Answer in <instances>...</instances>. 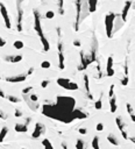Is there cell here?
<instances>
[{
	"instance_id": "cell-22",
	"label": "cell",
	"mask_w": 135,
	"mask_h": 149,
	"mask_svg": "<svg viewBox=\"0 0 135 149\" xmlns=\"http://www.w3.org/2000/svg\"><path fill=\"white\" fill-rule=\"evenodd\" d=\"M57 9L59 15H64V0H57Z\"/></svg>"
},
{
	"instance_id": "cell-42",
	"label": "cell",
	"mask_w": 135,
	"mask_h": 149,
	"mask_svg": "<svg viewBox=\"0 0 135 149\" xmlns=\"http://www.w3.org/2000/svg\"><path fill=\"white\" fill-rule=\"evenodd\" d=\"M78 132H79L82 135H85V134H88V129H86V128H84V127H82V128H79Z\"/></svg>"
},
{
	"instance_id": "cell-19",
	"label": "cell",
	"mask_w": 135,
	"mask_h": 149,
	"mask_svg": "<svg viewBox=\"0 0 135 149\" xmlns=\"http://www.w3.org/2000/svg\"><path fill=\"white\" fill-rule=\"evenodd\" d=\"M88 5H89V12H90V13H94V12L97 11L98 0H89Z\"/></svg>"
},
{
	"instance_id": "cell-6",
	"label": "cell",
	"mask_w": 135,
	"mask_h": 149,
	"mask_svg": "<svg viewBox=\"0 0 135 149\" xmlns=\"http://www.w3.org/2000/svg\"><path fill=\"white\" fill-rule=\"evenodd\" d=\"M80 64L78 65V71H84L85 69H88V66L92 63L91 58H90V55H85L84 51H80Z\"/></svg>"
},
{
	"instance_id": "cell-33",
	"label": "cell",
	"mask_w": 135,
	"mask_h": 149,
	"mask_svg": "<svg viewBox=\"0 0 135 149\" xmlns=\"http://www.w3.org/2000/svg\"><path fill=\"white\" fill-rule=\"evenodd\" d=\"M0 119H1V120H7L8 119V114L6 113L5 111H3V109H0Z\"/></svg>"
},
{
	"instance_id": "cell-40",
	"label": "cell",
	"mask_w": 135,
	"mask_h": 149,
	"mask_svg": "<svg viewBox=\"0 0 135 149\" xmlns=\"http://www.w3.org/2000/svg\"><path fill=\"white\" fill-rule=\"evenodd\" d=\"M128 82H129V78H128V76H125V77L121 79V85H122V86H126V85L128 84Z\"/></svg>"
},
{
	"instance_id": "cell-43",
	"label": "cell",
	"mask_w": 135,
	"mask_h": 149,
	"mask_svg": "<svg viewBox=\"0 0 135 149\" xmlns=\"http://www.w3.org/2000/svg\"><path fill=\"white\" fill-rule=\"evenodd\" d=\"M34 71H35V68H33V66H31V68H29V69H28V71L26 72V73H27V76H30V74H33V73H34Z\"/></svg>"
},
{
	"instance_id": "cell-50",
	"label": "cell",
	"mask_w": 135,
	"mask_h": 149,
	"mask_svg": "<svg viewBox=\"0 0 135 149\" xmlns=\"http://www.w3.org/2000/svg\"><path fill=\"white\" fill-rule=\"evenodd\" d=\"M0 79H1V76H0Z\"/></svg>"
},
{
	"instance_id": "cell-45",
	"label": "cell",
	"mask_w": 135,
	"mask_h": 149,
	"mask_svg": "<svg viewBox=\"0 0 135 149\" xmlns=\"http://www.w3.org/2000/svg\"><path fill=\"white\" fill-rule=\"evenodd\" d=\"M6 97H7V96L5 95V92L3 91V89H1V87H0V98H6Z\"/></svg>"
},
{
	"instance_id": "cell-9",
	"label": "cell",
	"mask_w": 135,
	"mask_h": 149,
	"mask_svg": "<svg viewBox=\"0 0 135 149\" xmlns=\"http://www.w3.org/2000/svg\"><path fill=\"white\" fill-rule=\"evenodd\" d=\"M45 133V126L41 122L35 123V128H34L33 133H31V139H39Z\"/></svg>"
},
{
	"instance_id": "cell-11",
	"label": "cell",
	"mask_w": 135,
	"mask_h": 149,
	"mask_svg": "<svg viewBox=\"0 0 135 149\" xmlns=\"http://www.w3.org/2000/svg\"><path fill=\"white\" fill-rule=\"evenodd\" d=\"M115 123H116L118 128H119L122 138H124L125 140H128L129 136H128V133H127V130H126V125H125V122L122 121V118H121V117H116V118H115Z\"/></svg>"
},
{
	"instance_id": "cell-14",
	"label": "cell",
	"mask_w": 135,
	"mask_h": 149,
	"mask_svg": "<svg viewBox=\"0 0 135 149\" xmlns=\"http://www.w3.org/2000/svg\"><path fill=\"white\" fill-rule=\"evenodd\" d=\"M23 58L22 55H8V56H5V61L8 62V63H19L21 62Z\"/></svg>"
},
{
	"instance_id": "cell-28",
	"label": "cell",
	"mask_w": 135,
	"mask_h": 149,
	"mask_svg": "<svg viewBox=\"0 0 135 149\" xmlns=\"http://www.w3.org/2000/svg\"><path fill=\"white\" fill-rule=\"evenodd\" d=\"M13 47H14L15 49L20 50V49H22V48L25 47V43H23L22 41H20V40H16V41H14V43H13Z\"/></svg>"
},
{
	"instance_id": "cell-30",
	"label": "cell",
	"mask_w": 135,
	"mask_h": 149,
	"mask_svg": "<svg viewBox=\"0 0 135 149\" xmlns=\"http://www.w3.org/2000/svg\"><path fill=\"white\" fill-rule=\"evenodd\" d=\"M29 99L33 103H37L39 101V96L36 95V93H30V95H29Z\"/></svg>"
},
{
	"instance_id": "cell-46",
	"label": "cell",
	"mask_w": 135,
	"mask_h": 149,
	"mask_svg": "<svg viewBox=\"0 0 135 149\" xmlns=\"http://www.w3.org/2000/svg\"><path fill=\"white\" fill-rule=\"evenodd\" d=\"M62 148L63 149H69V148H68V144L65 142H62Z\"/></svg>"
},
{
	"instance_id": "cell-48",
	"label": "cell",
	"mask_w": 135,
	"mask_h": 149,
	"mask_svg": "<svg viewBox=\"0 0 135 149\" xmlns=\"http://www.w3.org/2000/svg\"><path fill=\"white\" fill-rule=\"evenodd\" d=\"M129 140H130L133 143H135V136H130V138H129Z\"/></svg>"
},
{
	"instance_id": "cell-5",
	"label": "cell",
	"mask_w": 135,
	"mask_h": 149,
	"mask_svg": "<svg viewBox=\"0 0 135 149\" xmlns=\"http://www.w3.org/2000/svg\"><path fill=\"white\" fill-rule=\"evenodd\" d=\"M82 0H76V19H75V23H74V29L75 32L79 30V26L82 22V9H83V5H82Z\"/></svg>"
},
{
	"instance_id": "cell-38",
	"label": "cell",
	"mask_w": 135,
	"mask_h": 149,
	"mask_svg": "<svg viewBox=\"0 0 135 149\" xmlns=\"http://www.w3.org/2000/svg\"><path fill=\"white\" fill-rule=\"evenodd\" d=\"M33 91V86H28V87H25L22 89V95H29V92Z\"/></svg>"
},
{
	"instance_id": "cell-21",
	"label": "cell",
	"mask_w": 135,
	"mask_h": 149,
	"mask_svg": "<svg viewBox=\"0 0 135 149\" xmlns=\"http://www.w3.org/2000/svg\"><path fill=\"white\" fill-rule=\"evenodd\" d=\"M107 141H108L111 144H113V146H119V144H120L119 140L116 139V136H115L114 134H108V135H107Z\"/></svg>"
},
{
	"instance_id": "cell-18",
	"label": "cell",
	"mask_w": 135,
	"mask_h": 149,
	"mask_svg": "<svg viewBox=\"0 0 135 149\" xmlns=\"http://www.w3.org/2000/svg\"><path fill=\"white\" fill-rule=\"evenodd\" d=\"M23 98H25V100H26L27 105L29 106V108H30L31 111H36V109L39 108V105H37L36 103H33V101L29 99V97H28L27 95H23Z\"/></svg>"
},
{
	"instance_id": "cell-51",
	"label": "cell",
	"mask_w": 135,
	"mask_h": 149,
	"mask_svg": "<svg viewBox=\"0 0 135 149\" xmlns=\"http://www.w3.org/2000/svg\"><path fill=\"white\" fill-rule=\"evenodd\" d=\"M41 1H43V0H41Z\"/></svg>"
},
{
	"instance_id": "cell-10",
	"label": "cell",
	"mask_w": 135,
	"mask_h": 149,
	"mask_svg": "<svg viewBox=\"0 0 135 149\" xmlns=\"http://www.w3.org/2000/svg\"><path fill=\"white\" fill-rule=\"evenodd\" d=\"M27 73H22V74H14V76H8L5 78V81L7 83H12V84H16V83H23L27 79Z\"/></svg>"
},
{
	"instance_id": "cell-15",
	"label": "cell",
	"mask_w": 135,
	"mask_h": 149,
	"mask_svg": "<svg viewBox=\"0 0 135 149\" xmlns=\"http://www.w3.org/2000/svg\"><path fill=\"white\" fill-rule=\"evenodd\" d=\"M83 79H84V86H85V91H86V96H88V98L89 99H93V96L91 95V89H90V81H89V76L88 74H84V77H83Z\"/></svg>"
},
{
	"instance_id": "cell-23",
	"label": "cell",
	"mask_w": 135,
	"mask_h": 149,
	"mask_svg": "<svg viewBox=\"0 0 135 149\" xmlns=\"http://www.w3.org/2000/svg\"><path fill=\"white\" fill-rule=\"evenodd\" d=\"M7 134H8V127L4 126L1 128V130H0V142H3L5 140V138L7 136Z\"/></svg>"
},
{
	"instance_id": "cell-29",
	"label": "cell",
	"mask_w": 135,
	"mask_h": 149,
	"mask_svg": "<svg viewBox=\"0 0 135 149\" xmlns=\"http://www.w3.org/2000/svg\"><path fill=\"white\" fill-rule=\"evenodd\" d=\"M101 107H103V100H101V96H100V98L94 103V108L96 109H101Z\"/></svg>"
},
{
	"instance_id": "cell-34",
	"label": "cell",
	"mask_w": 135,
	"mask_h": 149,
	"mask_svg": "<svg viewBox=\"0 0 135 149\" xmlns=\"http://www.w3.org/2000/svg\"><path fill=\"white\" fill-rule=\"evenodd\" d=\"M50 66H51V64H50L49 61H43V62L41 63V68H42V69H49Z\"/></svg>"
},
{
	"instance_id": "cell-2",
	"label": "cell",
	"mask_w": 135,
	"mask_h": 149,
	"mask_svg": "<svg viewBox=\"0 0 135 149\" xmlns=\"http://www.w3.org/2000/svg\"><path fill=\"white\" fill-rule=\"evenodd\" d=\"M33 15H34V29H35L36 34L40 37L42 47H43V50L45 52H48L50 50V44H49V41L47 40V37H45L44 33H43L42 25H41V16H40L39 11L37 9H33Z\"/></svg>"
},
{
	"instance_id": "cell-37",
	"label": "cell",
	"mask_w": 135,
	"mask_h": 149,
	"mask_svg": "<svg viewBox=\"0 0 135 149\" xmlns=\"http://www.w3.org/2000/svg\"><path fill=\"white\" fill-rule=\"evenodd\" d=\"M14 115L16 118H21V117H23V112L21 109H15L14 111Z\"/></svg>"
},
{
	"instance_id": "cell-44",
	"label": "cell",
	"mask_w": 135,
	"mask_h": 149,
	"mask_svg": "<svg viewBox=\"0 0 135 149\" xmlns=\"http://www.w3.org/2000/svg\"><path fill=\"white\" fill-rule=\"evenodd\" d=\"M72 44H74L75 47H82V42H80L79 40H75V41L72 42Z\"/></svg>"
},
{
	"instance_id": "cell-1",
	"label": "cell",
	"mask_w": 135,
	"mask_h": 149,
	"mask_svg": "<svg viewBox=\"0 0 135 149\" xmlns=\"http://www.w3.org/2000/svg\"><path fill=\"white\" fill-rule=\"evenodd\" d=\"M75 106H76V100L74 98L58 96L56 98L55 104L43 105L42 114L48 118L58 120L61 122L69 123L76 120L74 117Z\"/></svg>"
},
{
	"instance_id": "cell-20",
	"label": "cell",
	"mask_w": 135,
	"mask_h": 149,
	"mask_svg": "<svg viewBox=\"0 0 135 149\" xmlns=\"http://www.w3.org/2000/svg\"><path fill=\"white\" fill-rule=\"evenodd\" d=\"M116 108H118L116 98H115V97L110 98V109H111V113H115V112H116Z\"/></svg>"
},
{
	"instance_id": "cell-27",
	"label": "cell",
	"mask_w": 135,
	"mask_h": 149,
	"mask_svg": "<svg viewBox=\"0 0 135 149\" xmlns=\"http://www.w3.org/2000/svg\"><path fill=\"white\" fill-rule=\"evenodd\" d=\"M6 99L9 101V103H20L21 101V99L19 98V97H16V96H12V95H8L7 97H6Z\"/></svg>"
},
{
	"instance_id": "cell-49",
	"label": "cell",
	"mask_w": 135,
	"mask_h": 149,
	"mask_svg": "<svg viewBox=\"0 0 135 149\" xmlns=\"http://www.w3.org/2000/svg\"><path fill=\"white\" fill-rule=\"evenodd\" d=\"M21 149H27V148H21Z\"/></svg>"
},
{
	"instance_id": "cell-41",
	"label": "cell",
	"mask_w": 135,
	"mask_h": 149,
	"mask_svg": "<svg viewBox=\"0 0 135 149\" xmlns=\"http://www.w3.org/2000/svg\"><path fill=\"white\" fill-rule=\"evenodd\" d=\"M6 44H7V41L4 39V37L0 36V47H5Z\"/></svg>"
},
{
	"instance_id": "cell-7",
	"label": "cell",
	"mask_w": 135,
	"mask_h": 149,
	"mask_svg": "<svg viewBox=\"0 0 135 149\" xmlns=\"http://www.w3.org/2000/svg\"><path fill=\"white\" fill-rule=\"evenodd\" d=\"M57 49H58V68L63 70L65 68V64H64V49H63V42L61 40V36H58Z\"/></svg>"
},
{
	"instance_id": "cell-16",
	"label": "cell",
	"mask_w": 135,
	"mask_h": 149,
	"mask_svg": "<svg viewBox=\"0 0 135 149\" xmlns=\"http://www.w3.org/2000/svg\"><path fill=\"white\" fill-rule=\"evenodd\" d=\"M106 73L108 77L114 76V69H113V56H110L107 58V65H106Z\"/></svg>"
},
{
	"instance_id": "cell-25",
	"label": "cell",
	"mask_w": 135,
	"mask_h": 149,
	"mask_svg": "<svg viewBox=\"0 0 135 149\" xmlns=\"http://www.w3.org/2000/svg\"><path fill=\"white\" fill-rule=\"evenodd\" d=\"M91 146H92L93 149H100V143H99V138H98V136H94V138L92 139Z\"/></svg>"
},
{
	"instance_id": "cell-13",
	"label": "cell",
	"mask_w": 135,
	"mask_h": 149,
	"mask_svg": "<svg viewBox=\"0 0 135 149\" xmlns=\"http://www.w3.org/2000/svg\"><path fill=\"white\" fill-rule=\"evenodd\" d=\"M130 7H132V1H130V0H127V1L125 3V5H124L122 12H121V19H122L124 22L127 21V15H128V12H129Z\"/></svg>"
},
{
	"instance_id": "cell-12",
	"label": "cell",
	"mask_w": 135,
	"mask_h": 149,
	"mask_svg": "<svg viewBox=\"0 0 135 149\" xmlns=\"http://www.w3.org/2000/svg\"><path fill=\"white\" fill-rule=\"evenodd\" d=\"M30 122H31V118L30 117H28L27 119H26V122H23V123H16L15 126H14V129H15V132H18V133H26L27 130H28V126L30 125Z\"/></svg>"
},
{
	"instance_id": "cell-31",
	"label": "cell",
	"mask_w": 135,
	"mask_h": 149,
	"mask_svg": "<svg viewBox=\"0 0 135 149\" xmlns=\"http://www.w3.org/2000/svg\"><path fill=\"white\" fill-rule=\"evenodd\" d=\"M44 16L47 19H54L55 17V12L54 11H47L45 14H44Z\"/></svg>"
},
{
	"instance_id": "cell-24",
	"label": "cell",
	"mask_w": 135,
	"mask_h": 149,
	"mask_svg": "<svg viewBox=\"0 0 135 149\" xmlns=\"http://www.w3.org/2000/svg\"><path fill=\"white\" fill-rule=\"evenodd\" d=\"M42 144H43L44 149H54V146H53L51 142H50L49 139H43L42 140Z\"/></svg>"
},
{
	"instance_id": "cell-36",
	"label": "cell",
	"mask_w": 135,
	"mask_h": 149,
	"mask_svg": "<svg viewBox=\"0 0 135 149\" xmlns=\"http://www.w3.org/2000/svg\"><path fill=\"white\" fill-rule=\"evenodd\" d=\"M114 87H115V85H114V84H112V85L110 86V91H108V98L114 97Z\"/></svg>"
},
{
	"instance_id": "cell-17",
	"label": "cell",
	"mask_w": 135,
	"mask_h": 149,
	"mask_svg": "<svg viewBox=\"0 0 135 149\" xmlns=\"http://www.w3.org/2000/svg\"><path fill=\"white\" fill-rule=\"evenodd\" d=\"M74 117L76 120H83V119H86L89 117L88 113H85V112H83L80 108H75L74 111Z\"/></svg>"
},
{
	"instance_id": "cell-26",
	"label": "cell",
	"mask_w": 135,
	"mask_h": 149,
	"mask_svg": "<svg viewBox=\"0 0 135 149\" xmlns=\"http://www.w3.org/2000/svg\"><path fill=\"white\" fill-rule=\"evenodd\" d=\"M76 149H86V143L84 142L83 140L78 139L76 141Z\"/></svg>"
},
{
	"instance_id": "cell-32",
	"label": "cell",
	"mask_w": 135,
	"mask_h": 149,
	"mask_svg": "<svg viewBox=\"0 0 135 149\" xmlns=\"http://www.w3.org/2000/svg\"><path fill=\"white\" fill-rule=\"evenodd\" d=\"M126 108H127V112H128V114H129V115L134 114V108H133V106H132L129 103L126 104Z\"/></svg>"
},
{
	"instance_id": "cell-39",
	"label": "cell",
	"mask_w": 135,
	"mask_h": 149,
	"mask_svg": "<svg viewBox=\"0 0 135 149\" xmlns=\"http://www.w3.org/2000/svg\"><path fill=\"white\" fill-rule=\"evenodd\" d=\"M49 84H50V82H49L48 79H43V81L41 82V87H42V89H47V87L49 86Z\"/></svg>"
},
{
	"instance_id": "cell-4",
	"label": "cell",
	"mask_w": 135,
	"mask_h": 149,
	"mask_svg": "<svg viewBox=\"0 0 135 149\" xmlns=\"http://www.w3.org/2000/svg\"><path fill=\"white\" fill-rule=\"evenodd\" d=\"M56 83H57L58 86H61V87H63L64 90H68V91H77L79 89L78 84L76 82H72L69 78H57Z\"/></svg>"
},
{
	"instance_id": "cell-35",
	"label": "cell",
	"mask_w": 135,
	"mask_h": 149,
	"mask_svg": "<svg viewBox=\"0 0 135 149\" xmlns=\"http://www.w3.org/2000/svg\"><path fill=\"white\" fill-rule=\"evenodd\" d=\"M96 130L97 132H103L104 130V123L103 122H98L96 126Z\"/></svg>"
},
{
	"instance_id": "cell-3",
	"label": "cell",
	"mask_w": 135,
	"mask_h": 149,
	"mask_svg": "<svg viewBox=\"0 0 135 149\" xmlns=\"http://www.w3.org/2000/svg\"><path fill=\"white\" fill-rule=\"evenodd\" d=\"M116 17L115 13H107L105 16V29H106V35L108 39L113 36V30H114V20Z\"/></svg>"
},
{
	"instance_id": "cell-8",
	"label": "cell",
	"mask_w": 135,
	"mask_h": 149,
	"mask_svg": "<svg viewBox=\"0 0 135 149\" xmlns=\"http://www.w3.org/2000/svg\"><path fill=\"white\" fill-rule=\"evenodd\" d=\"M0 13H1V16L4 19V22H5V26L7 29H11L12 28V22H11V17H9V14H8V11L6 8V6L0 3Z\"/></svg>"
},
{
	"instance_id": "cell-47",
	"label": "cell",
	"mask_w": 135,
	"mask_h": 149,
	"mask_svg": "<svg viewBox=\"0 0 135 149\" xmlns=\"http://www.w3.org/2000/svg\"><path fill=\"white\" fill-rule=\"evenodd\" d=\"M129 117H130L132 121H133V122H135V113H134V114H132V115H129Z\"/></svg>"
}]
</instances>
